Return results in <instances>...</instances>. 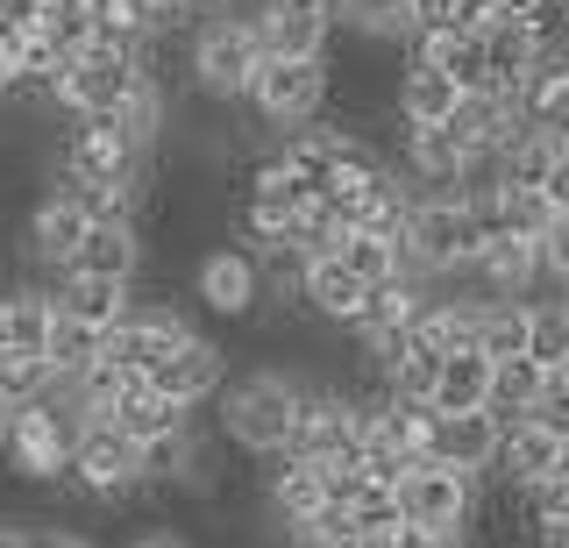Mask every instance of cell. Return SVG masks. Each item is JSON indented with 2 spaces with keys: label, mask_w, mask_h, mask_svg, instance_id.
<instances>
[{
  "label": "cell",
  "mask_w": 569,
  "mask_h": 548,
  "mask_svg": "<svg viewBox=\"0 0 569 548\" xmlns=\"http://www.w3.org/2000/svg\"><path fill=\"white\" fill-rule=\"evenodd\" d=\"M79 428H86V414L64 399V385L43 392V399H22L8 414V428H0V464L22 477V485H64Z\"/></svg>",
  "instance_id": "1"
},
{
  "label": "cell",
  "mask_w": 569,
  "mask_h": 548,
  "mask_svg": "<svg viewBox=\"0 0 569 548\" xmlns=\"http://www.w3.org/2000/svg\"><path fill=\"white\" fill-rule=\"evenodd\" d=\"M299 399H307V378H292V370H249L213 406H221V435L236 449L284 456L292 449V428H299Z\"/></svg>",
  "instance_id": "2"
},
{
  "label": "cell",
  "mask_w": 569,
  "mask_h": 548,
  "mask_svg": "<svg viewBox=\"0 0 569 548\" xmlns=\"http://www.w3.org/2000/svg\"><path fill=\"white\" fill-rule=\"evenodd\" d=\"M485 250V228L470 215V192H420L413 200V228H406V271L427 286L462 278Z\"/></svg>",
  "instance_id": "3"
},
{
  "label": "cell",
  "mask_w": 569,
  "mask_h": 548,
  "mask_svg": "<svg viewBox=\"0 0 569 548\" xmlns=\"http://www.w3.org/2000/svg\"><path fill=\"white\" fill-rule=\"evenodd\" d=\"M263 29H257V8L249 14H207L192 29V86L207 100H249V86L263 72Z\"/></svg>",
  "instance_id": "4"
},
{
  "label": "cell",
  "mask_w": 569,
  "mask_h": 548,
  "mask_svg": "<svg viewBox=\"0 0 569 548\" xmlns=\"http://www.w3.org/2000/svg\"><path fill=\"white\" fill-rule=\"evenodd\" d=\"M150 79V50L142 43H114V37H93L86 50L64 58V86H58V108L64 114H107Z\"/></svg>",
  "instance_id": "5"
},
{
  "label": "cell",
  "mask_w": 569,
  "mask_h": 548,
  "mask_svg": "<svg viewBox=\"0 0 569 548\" xmlns=\"http://www.w3.org/2000/svg\"><path fill=\"white\" fill-rule=\"evenodd\" d=\"M64 485L79 491V499H93V506H121V499L142 491V449L114 428V420H86Z\"/></svg>",
  "instance_id": "6"
},
{
  "label": "cell",
  "mask_w": 569,
  "mask_h": 548,
  "mask_svg": "<svg viewBox=\"0 0 569 548\" xmlns=\"http://www.w3.org/2000/svg\"><path fill=\"white\" fill-rule=\"evenodd\" d=\"M249 108L278 136L313 129L320 108H328V58H263L257 86H249Z\"/></svg>",
  "instance_id": "7"
},
{
  "label": "cell",
  "mask_w": 569,
  "mask_h": 548,
  "mask_svg": "<svg viewBox=\"0 0 569 548\" xmlns=\"http://www.w3.org/2000/svg\"><path fill=\"white\" fill-rule=\"evenodd\" d=\"M399 506H406V520H420V527L470 535V520H477V506H485V499H477V477H470V470L420 456V464L399 477Z\"/></svg>",
  "instance_id": "8"
},
{
  "label": "cell",
  "mask_w": 569,
  "mask_h": 548,
  "mask_svg": "<svg viewBox=\"0 0 569 548\" xmlns=\"http://www.w3.org/2000/svg\"><path fill=\"white\" fill-rule=\"evenodd\" d=\"M192 299H200L207 313H221V321H249V313L271 299V286H263V257L236 250V242L207 250L200 263H192Z\"/></svg>",
  "instance_id": "9"
},
{
  "label": "cell",
  "mask_w": 569,
  "mask_h": 548,
  "mask_svg": "<svg viewBox=\"0 0 569 548\" xmlns=\"http://www.w3.org/2000/svg\"><path fill=\"white\" fill-rule=\"evenodd\" d=\"M192 335H200V328H192L186 313H171V307H142V299H136V313H129V321H114V328H107L100 363L129 370V378H150V370L164 363L178 342H192Z\"/></svg>",
  "instance_id": "10"
},
{
  "label": "cell",
  "mask_w": 569,
  "mask_h": 548,
  "mask_svg": "<svg viewBox=\"0 0 569 548\" xmlns=\"http://www.w3.org/2000/svg\"><path fill=\"white\" fill-rule=\"evenodd\" d=\"M86 228H93V215H86V200L79 192H64V186H50L43 200L29 207V228H22V242H29V263H43V271H71V257H79V242H86Z\"/></svg>",
  "instance_id": "11"
},
{
  "label": "cell",
  "mask_w": 569,
  "mask_h": 548,
  "mask_svg": "<svg viewBox=\"0 0 569 548\" xmlns=\"http://www.w3.org/2000/svg\"><path fill=\"white\" fill-rule=\"evenodd\" d=\"M569 464V435L562 428H548L541 414H527V420H506V449H498V485L506 491H527L533 485H548Z\"/></svg>",
  "instance_id": "12"
},
{
  "label": "cell",
  "mask_w": 569,
  "mask_h": 548,
  "mask_svg": "<svg viewBox=\"0 0 569 548\" xmlns=\"http://www.w3.org/2000/svg\"><path fill=\"white\" fill-rule=\"evenodd\" d=\"M257 29L271 58H328L335 22V0H257Z\"/></svg>",
  "instance_id": "13"
},
{
  "label": "cell",
  "mask_w": 569,
  "mask_h": 548,
  "mask_svg": "<svg viewBox=\"0 0 569 548\" xmlns=\"http://www.w3.org/2000/svg\"><path fill=\"white\" fill-rule=\"evenodd\" d=\"M399 171L413 179L420 192H470V165L477 157L456 143V129L441 121V129H413V121H399Z\"/></svg>",
  "instance_id": "14"
},
{
  "label": "cell",
  "mask_w": 569,
  "mask_h": 548,
  "mask_svg": "<svg viewBox=\"0 0 569 548\" xmlns=\"http://www.w3.org/2000/svg\"><path fill=\"white\" fill-rule=\"evenodd\" d=\"M498 449H506V420L491 414V406H477V414H441L435 406V435H427V456L435 464H456L470 477L498 470Z\"/></svg>",
  "instance_id": "15"
},
{
  "label": "cell",
  "mask_w": 569,
  "mask_h": 548,
  "mask_svg": "<svg viewBox=\"0 0 569 548\" xmlns=\"http://www.w3.org/2000/svg\"><path fill=\"white\" fill-rule=\"evenodd\" d=\"M462 278H470L485 299H533V286H548L533 236H485V250H477V263Z\"/></svg>",
  "instance_id": "16"
},
{
  "label": "cell",
  "mask_w": 569,
  "mask_h": 548,
  "mask_svg": "<svg viewBox=\"0 0 569 548\" xmlns=\"http://www.w3.org/2000/svg\"><path fill=\"white\" fill-rule=\"evenodd\" d=\"M150 385H157L164 399H178V406H192V414H200L207 399L228 392V357L207 342V335H192V342H178L171 357L150 370Z\"/></svg>",
  "instance_id": "17"
},
{
  "label": "cell",
  "mask_w": 569,
  "mask_h": 548,
  "mask_svg": "<svg viewBox=\"0 0 569 548\" xmlns=\"http://www.w3.org/2000/svg\"><path fill=\"white\" fill-rule=\"evenodd\" d=\"M263 464H271V477H263V506H271V520L284 527V535L328 506V470L320 464H307V456H292V449L263 456Z\"/></svg>",
  "instance_id": "18"
},
{
  "label": "cell",
  "mask_w": 569,
  "mask_h": 548,
  "mask_svg": "<svg viewBox=\"0 0 569 548\" xmlns=\"http://www.w3.org/2000/svg\"><path fill=\"white\" fill-rule=\"evenodd\" d=\"M413 58H427V64H441L462 93H485L491 86V43H485V29H462V22H449V29H420L413 43Z\"/></svg>",
  "instance_id": "19"
},
{
  "label": "cell",
  "mask_w": 569,
  "mask_h": 548,
  "mask_svg": "<svg viewBox=\"0 0 569 548\" xmlns=\"http://www.w3.org/2000/svg\"><path fill=\"white\" fill-rule=\"evenodd\" d=\"M50 292H58V313H64V321H86V328H100V335L136 313V286H129V278H86V271H64Z\"/></svg>",
  "instance_id": "20"
},
{
  "label": "cell",
  "mask_w": 569,
  "mask_h": 548,
  "mask_svg": "<svg viewBox=\"0 0 569 548\" xmlns=\"http://www.w3.org/2000/svg\"><path fill=\"white\" fill-rule=\"evenodd\" d=\"M462 86L441 72V64H427L406 50V72H399V93H391V108H399V121H413V129H441V121L456 114Z\"/></svg>",
  "instance_id": "21"
},
{
  "label": "cell",
  "mask_w": 569,
  "mask_h": 548,
  "mask_svg": "<svg viewBox=\"0 0 569 548\" xmlns=\"http://www.w3.org/2000/svg\"><path fill=\"white\" fill-rule=\"evenodd\" d=\"M299 299H307L320 321L356 328V321H363V299H370V286L349 271L342 257H313V263H307V292H299Z\"/></svg>",
  "instance_id": "22"
},
{
  "label": "cell",
  "mask_w": 569,
  "mask_h": 548,
  "mask_svg": "<svg viewBox=\"0 0 569 548\" xmlns=\"http://www.w3.org/2000/svg\"><path fill=\"white\" fill-rule=\"evenodd\" d=\"M71 271H86V278H129V286H136V271H142V228L136 221H93V228H86V242H79V257H71Z\"/></svg>",
  "instance_id": "23"
},
{
  "label": "cell",
  "mask_w": 569,
  "mask_h": 548,
  "mask_svg": "<svg viewBox=\"0 0 569 548\" xmlns=\"http://www.w3.org/2000/svg\"><path fill=\"white\" fill-rule=\"evenodd\" d=\"M50 328H58V292L43 286L0 292V349H43L50 357Z\"/></svg>",
  "instance_id": "24"
},
{
  "label": "cell",
  "mask_w": 569,
  "mask_h": 548,
  "mask_svg": "<svg viewBox=\"0 0 569 548\" xmlns=\"http://www.w3.org/2000/svg\"><path fill=\"white\" fill-rule=\"evenodd\" d=\"M491 378H498V357H485V349H456V357H441L435 406L441 414H477V406H491Z\"/></svg>",
  "instance_id": "25"
},
{
  "label": "cell",
  "mask_w": 569,
  "mask_h": 548,
  "mask_svg": "<svg viewBox=\"0 0 569 548\" xmlns=\"http://www.w3.org/2000/svg\"><path fill=\"white\" fill-rule=\"evenodd\" d=\"M114 428L129 435V441H157V435H178V428H192V406L164 399L150 378H142V385H129V392H121V406H114Z\"/></svg>",
  "instance_id": "26"
},
{
  "label": "cell",
  "mask_w": 569,
  "mask_h": 548,
  "mask_svg": "<svg viewBox=\"0 0 569 548\" xmlns=\"http://www.w3.org/2000/svg\"><path fill=\"white\" fill-rule=\"evenodd\" d=\"M335 22L356 29V37H370V43H413L420 37L413 0H335Z\"/></svg>",
  "instance_id": "27"
},
{
  "label": "cell",
  "mask_w": 569,
  "mask_h": 548,
  "mask_svg": "<svg viewBox=\"0 0 569 548\" xmlns=\"http://www.w3.org/2000/svg\"><path fill=\"white\" fill-rule=\"evenodd\" d=\"M477 328H485V299H449L435 292L420 313V342H435L441 357H456V349H477Z\"/></svg>",
  "instance_id": "28"
},
{
  "label": "cell",
  "mask_w": 569,
  "mask_h": 548,
  "mask_svg": "<svg viewBox=\"0 0 569 548\" xmlns=\"http://www.w3.org/2000/svg\"><path fill=\"white\" fill-rule=\"evenodd\" d=\"M548 378H556V370H548V363H533V357H498V378H491V414H498V420H527L533 406H541Z\"/></svg>",
  "instance_id": "29"
},
{
  "label": "cell",
  "mask_w": 569,
  "mask_h": 548,
  "mask_svg": "<svg viewBox=\"0 0 569 548\" xmlns=\"http://www.w3.org/2000/svg\"><path fill=\"white\" fill-rule=\"evenodd\" d=\"M520 121H527V129H548V136H569V58H562V50L533 72Z\"/></svg>",
  "instance_id": "30"
},
{
  "label": "cell",
  "mask_w": 569,
  "mask_h": 548,
  "mask_svg": "<svg viewBox=\"0 0 569 548\" xmlns=\"http://www.w3.org/2000/svg\"><path fill=\"white\" fill-rule=\"evenodd\" d=\"M385 392H399V399H427L435 406V385H441V349L435 342H420V328H413V342L399 349V357H391L385 370Z\"/></svg>",
  "instance_id": "31"
},
{
  "label": "cell",
  "mask_w": 569,
  "mask_h": 548,
  "mask_svg": "<svg viewBox=\"0 0 569 548\" xmlns=\"http://www.w3.org/2000/svg\"><path fill=\"white\" fill-rule=\"evenodd\" d=\"M335 257H342L349 271L363 278V286H385V278H399V271H406V250H399L391 236H370V228H349Z\"/></svg>",
  "instance_id": "32"
},
{
  "label": "cell",
  "mask_w": 569,
  "mask_h": 548,
  "mask_svg": "<svg viewBox=\"0 0 569 548\" xmlns=\"http://www.w3.org/2000/svg\"><path fill=\"white\" fill-rule=\"evenodd\" d=\"M527 357L548 363V370L569 363V292L562 299H533V313H527Z\"/></svg>",
  "instance_id": "33"
},
{
  "label": "cell",
  "mask_w": 569,
  "mask_h": 548,
  "mask_svg": "<svg viewBox=\"0 0 569 548\" xmlns=\"http://www.w3.org/2000/svg\"><path fill=\"white\" fill-rule=\"evenodd\" d=\"M527 313H533V299H485L477 349L485 357H527Z\"/></svg>",
  "instance_id": "34"
},
{
  "label": "cell",
  "mask_w": 569,
  "mask_h": 548,
  "mask_svg": "<svg viewBox=\"0 0 569 548\" xmlns=\"http://www.w3.org/2000/svg\"><path fill=\"white\" fill-rule=\"evenodd\" d=\"M284 541H292V548H363V520H356L349 506H335V499H328V506L313 512V520H299Z\"/></svg>",
  "instance_id": "35"
},
{
  "label": "cell",
  "mask_w": 569,
  "mask_h": 548,
  "mask_svg": "<svg viewBox=\"0 0 569 548\" xmlns=\"http://www.w3.org/2000/svg\"><path fill=\"white\" fill-rule=\"evenodd\" d=\"M498 22H512V29H527L533 43L562 50V37H569V0H506V8H498Z\"/></svg>",
  "instance_id": "36"
},
{
  "label": "cell",
  "mask_w": 569,
  "mask_h": 548,
  "mask_svg": "<svg viewBox=\"0 0 569 548\" xmlns=\"http://www.w3.org/2000/svg\"><path fill=\"white\" fill-rule=\"evenodd\" d=\"M100 342H107L100 328L64 321V313H58V328H50V363H58V378H79V370H93V363H100Z\"/></svg>",
  "instance_id": "37"
},
{
  "label": "cell",
  "mask_w": 569,
  "mask_h": 548,
  "mask_svg": "<svg viewBox=\"0 0 569 548\" xmlns=\"http://www.w3.org/2000/svg\"><path fill=\"white\" fill-rule=\"evenodd\" d=\"M363 548H470V535H441V527L399 520V527H385V535H363Z\"/></svg>",
  "instance_id": "38"
},
{
  "label": "cell",
  "mask_w": 569,
  "mask_h": 548,
  "mask_svg": "<svg viewBox=\"0 0 569 548\" xmlns=\"http://www.w3.org/2000/svg\"><path fill=\"white\" fill-rule=\"evenodd\" d=\"M533 250H541V278L556 292H569V215H556L541 228V236H533Z\"/></svg>",
  "instance_id": "39"
},
{
  "label": "cell",
  "mask_w": 569,
  "mask_h": 548,
  "mask_svg": "<svg viewBox=\"0 0 569 548\" xmlns=\"http://www.w3.org/2000/svg\"><path fill=\"white\" fill-rule=\"evenodd\" d=\"M533 414H541L548 428H562V435H569V378H562V370L548 378V392H541V406H533Z\"/></svg>",
  "instance_id": "40"
},
{
  "label": "cell",
  "mask_w": 569,
  "mask_h": 548,
  "mask_svg": "<svg viewBox=\"0 0 569 548\" xmlns=\"http://www.w3.org/2000/svg\"><path fill=\"white\" fill-rule=\"evenodd\" d=\"M121 548H192L186 535H178V527H142L136 541H121Z\"/></svg>",
  "instance_id": "41"
},
{
  "label": "cell",
  "mask_w": 569,
  "mask_h": 548,
  "mask_svg": "<svg viewBox=\"0 0 569 548\" xmlns=\"http://www.w3.org/2000/svg\"><path fill=\"white\" fill-rule=\"evenodd\" d=\"M36 548H93V541L71 535V527H43V535H36Z\"/></svg>",
  "instance_id": "42"
},
{
  "label": "cell",
  "mask_w": 569,
  "mask_h": 548,
  "mask_svg": "<svg viewBox=\"0 0 569 548\" xmlns=\"http://www.w3.org/2000/svg\"><path fill=\"white\" fill-rule=\"evenodd\" d=\"M178 8H186V14H213V8H221V0H178Z\"/></svg>",
  "instance_id": "43"
},
{
  "label": "cell",
  "mask_w": 569,
  "mask_h": 548,
  "mask_svg": "<svg viewBox=\"0 0 569 548\" xmlns=\"http://www.w3.org/2000/svg\"><path fill=\"white\" fill-rule=\"evenodd\" d=\"M8 414H14V399H8V392H0V428H8Z\"/></svg>",
  "instance_id": "44"
},
{
  "label": "cell",
  "mask_w": 569,
  "mask_h": 548,
  "mask_svg": "<svg viewBox=\"0 0 569 548\" xmlns=\"http://www.w3.org/2000/svg\"><path fill=\"white\" fill-rule=\"evenodd\" d=\"M562 165H569V136H562Z\"/></svg>",
  "instance_id": "45"
},
{
  "label": "cell",
  "mask_w": 569,
  "mask_h": 548,
  "mask_svg": "<svg viewBox=\"0 0 569 548\" xmlns=\"http://www.w3.org/2000/svg\"><path fill=\"white\" fill-rule=\"evenodd\" d=\"M562 378H569V363H562Z\"/></svg>",
  "instance_id": "46"
}]
</instances>
